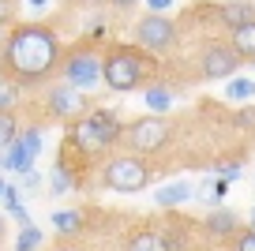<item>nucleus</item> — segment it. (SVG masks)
I'll use <instances>...</instances> for the list:
<instances>
[{"mask_svg":"<svg viewBox=\"0 0 255 251\" xmlns=\"http://www.w3.org/2000/svg\"><path fill=\"white\" fill-rule=\"evenodd\" d=\"M64 64V45L56 26L49 23H19L0 41V71L15 87H41Z\"/></svg>","mask_w":255,"mask_h":251,"instance_id":"f257e3e1","label":"nucleus"},{"mask_svg":"<svg viewBox=\"0 0 255 251\" xmlns=\"http://www.w3.org/2000/svg\"><path fill=\"white\" fill-rule=\"evenodd\" d=\"M154 75V56L143 53L139 45L131 41H117V45L105 49V68L102 79L105 87L117 90V94H128V90H139L146 87V79Z\"/></svg>","mask_w":255,"mask_h":251,"instance_id":"f03ea898","label":"nucleus"},{"mask_svg":"<svg viewBox=\"0 0 255 251\" xmlns=\"http://www.w3.org/2000/svg\"><path fill=\"white\" fill-rule=\"evenodd\" d=\"M124 120L117 117L113 109H90L87 117H79L68 131V142L79 150V157H98L105 150H113L120 139H124Z\"/></svg>","mask_w":255,"mask_h":251,"instance_id":"7ed1b4c3","label":"nucleus"},{"mask_svg":"<svg viewBox=\"0 0 255 251\" xmlns=\"http://www.w3.org/2000/svg\"><path fill=\"white\" fill-rule=\"evenodd\" d=\"M102 184L109 191H117V195H135V191H143L150 184V165H146V157L131 154V150L113 154L102 169Z\"/></svg>","mask_w":255,"mask_h":251,"instance_id":"20e7f679","label":"nucleus"},{"mask_svg":"<svg viewBox=\"0 0 255 251\" xmlns=\"http://www.w3.org/2000/svg\"><path fill=\"white\" fill-rule=\"evenodd\" d=\"M102 68H105L102 49L90 45V41H75V45L64 53L60 75H64V83L72 90H90L98 79H102Z\"/></svg>","mask_w":255,"mask_h":251,"instance_id":"39448f33","label":"nucleus"},{"mask_svg":"<svg viewBox=\"0 0 255 251\" xmlns=\"http://www.w3.org/2000/svg\"><path fill=\"white\" fill-rule=\"evenodd\" d=\"M169 135H173V124H169L165 117H154V113L128 120V127H124L128 150L139 154V157H143V154H158V150L169 142Z\"/></svg>","mask_w":255,"mask_h":251,"instance_id":"423d86ee","label":"nucleus"},{"mask_svg":"<svg viewBox=\"0 0 255 251\" xmlns=\"http://www.w3.org/2000/svg\"><path fill=\"white\" fill-rule=\"evenodd\" d=\"M131 45H139L150 56L169 53V49L176 45V23L169 15H150V11H146L135 23V30H131Z\"/></svg>","mask_w":255,"mask_h":251,"instance_id":"0eeeda50","label":"nucleus"},{"mask_svg":"<svg viewBox=\"0 0 255 251\" xmlns=\"http://www.w3.org/2000/svg\"><path fill=\"white\" fill-rule=\"evenodd\" d=\"M237 68H244V60L237 56V49L229 41H207L199 56V75L203 79H233Z\"/></svg>","mask_w":255,"mask_h":251,"instance_id":"6e6552de","label":"nucleus"},{"mask_svg":"<svg viewBox=\"0 0 255 251\" xmlns=\"http://www.w3.org/2000/svg\"><path fill=\"white\" fill-rule=\"evenodd\" d=\"M45 109H49V117L75 124L79 117H87V113H90V102H87V94H83V90H72L68 83H60V87H53V90L45 94Z\"/></svg>","mask_w":255,"mask_h":251,"instance_id":"1a4fd4ad","label":"nucleus"},{"mask_svg":"<svg viewBox=\"0 0 255 251\" xmlns=\"http://www.w3.org/2000/svg\"><path fill=\"white\" fill-rule=\"evenodd\" d=\"M214 15H218L222 26H229V30L237 34V30H244V26L255 23V4H248V0H229V4H218Z\"/></svg>","mask_w":255,"mask_h":251,"instance_id":"9d476101","label":"nucleus"},{"mask_svg":"<svg viewBox=\"0 0 255 251\" xmlns=\"http://www.w3.org/2000/svg\"><path fill=\"white\" fill-rule=\"evenodd\" d=\"M203 233L207 236H237L240 233V218L229 210V206H218L203 218Z\"/></svg>","mask_w":255,"mask_h":251,"instance_id":"9b49d317","label":"nucleus"},{"mask_svg":"<svg viewBox=\"0 0 255 251\" xmlns=\"http://www.w3.org/2000/svg\"><path fill=\"white\" fill-rule=\"evenodd\" d=\"M124 251H169V244H165V236H161V229L143 225L124 240Z\"/></svg>","mask_w":255,"mask_h":251,"instance_id":"f8f14e48","label":"nucleus"},{"mask_svg":"<svg viewBox=\"0 0 255 251\" xmlns=\"http://www.w3.org/2000/svg\"><path fill=\"white\" fill-rule=\"evenodd\" d=\"M79 184H83L79 169H72L68 161H56L53 165V176H49V191H53V195H68V191H75Z\"/></svg>","mask_w":255,"mask_h":251,"instance_id":"ddd939ff","label":"nucleus"},{"mask_svg":"<svg viewBox=\"0 0 255 251\" xmlns=\"http://www.w3.org/2000/svg\"><path fill=\"white\" fill-rule=\"evenodd\" d=\"M195 195H199V191L191 188V184L176 180V184H165V188L154 191V203H158L161 210H169V206H180V203H188V199H195Z\"/></svg>","mask_w":255,"mask_h":251,"instance_id":"4468645a","label":"nucleus"},{"mask_svg":"<svg viewBox=\"0 0 255 251\" xmlns=\"http://www.w3.org/2000/svg\"><path fill=\"white\" fill-rule=\"evenodd\" d=\"M4 169H11V173H23V176L34 173V154L26 150L23 139H15L8 150H4Z\"/></svg>","mask_w":255,"mask_h":251,"instance_id":"2eb2a0df","label":"nucleus"},{"mask_svg":"<svg viewBox=\"0 0 255 251\" xmlns=\"http://www.w3.org/2000/svg\"><path fill=\"white\" fill-rule=\"evenodd\" d=\"M83 225H87L83 210H56V214H53V229H56L60 236H75V233H83Z\"/></svg>","mask_w":255,"mask_h":251,"instance_id":"dca6fc26","label":"nucleus"},{"mask_svg":"<svg viewBox=\"0 0 255 251\" xmlns=\"http://www.w3.org/2000/svg\"><path fill=\"white\" fill-rule=\"evenodd\" d=\"M143 102H146V109H150L154 117H161V113L173 109V90H169V87H158V83H154V87H146Z\"/></svg>","mask_w":255,"mask_h":251,"instance_id":"f3484780","label":"nucleus"},{"mask_svg":"<svg viewBox=\"0 0 255 251\" xmlns=\"http://www.w3.org/2000/svg\"><path fill=\"white\" fill-rule=\"evenodd\" d=\"M229 45L237 49V56H240L244 64H248V60L255 64V23H252V26H244V30H237V34L229 38Z\"/></svg>","mask_w":255,"mask_h":251,"instance_id":"a211bd4d","label":"nucleus"},{"mask_svg":"<svg viewBox=\"0 0 255 251\" xmlns=\"http://www.w3.org/2000/svg\"><path fill=\"white\" fill-rule=\"evenodd\" d=\"M38 248H45V233H41L38 225L19 229V236L11 240V251H38Z\"/></svg>","mask_w":255,"mask_h":251,"instance_id":"6ab92c4d","label":"nucleus"},{"mask_svg":"<svg viewBox=\"0 0 255 251\" xmlns=\"http://www.w3.org/2000/svg\"><path fill=\"white\" fill-rule=\"evenodd\" d=\"M225 98H233V102H252L255 98V83L252 79H233L229 87H225Z\"/></svg>","mask_w":255,"mask_h":251,"instance_id":"aec40b11","label":"nucleus"},{"mask_svg":"<svg viewBox=\"0 0 255 251\" xmlns=\"http://www.w3.org/2000/svg\"><path fill=\"white\" fill-rule=\"evenodd\" d=\"M19 90L23 87H15L11 79H0V113H11L19 105Z\"/></svg>","mask_w":255,"mask_h":251,"instance_id":"412c9836","label":"nucleus"},{"mask_svg":"<svg viewBox=\"0 0 255 251\" xmlns=\"http://www.w3.org/2000/svg\"><path fill=\"white\" fill-rule=\"evenodd\" d=\"M15 139H19V124H15V117H11V113H0V150H8Z\"/></svg>","mask_w":255,"mask_h":251,"instance_id":"4be33fe9","label":"nucleus"},{"mask_svg":"<svg viewBox=\"0 0 255 251\" xmlns=\"http://www.w3.org/2000/svg\"><path fill=\"white\" fill-rule=\"evenodd\" d=\"M233 251H255V229H240L233 236Z\"/></svg>","mask_w":255,"mask_h":251,"instance_id":"5701e85b","label":"nucleus"},{"mask_svg":"<svg viewBox=\"0 0 255 251\" xmlns=\"http://www.w3.org/2000/svg\"><path fill=\"white\" fill-rule=\"evenodd\" d=\"M19 139H23V142H26V150L38 157V150H41V142H45V135H41V127H30V131H23Z\"/></svg>","mask_w":255,"mask_h":251,"instance_id":"b1692460","label":"nucleus"},{"mask_svg":"<svg viewBox=\"0 0 255 251\" xmlns=\"http://www.w3.org/2000/svg\"><path fill=\"white\" fill-rule=\"evenodd\" d=\"M214 169H218V180H237V176H240V169H244V165H240V161H218L214 165Z\"/></svg>","mask_w":255,"mask_h":251,"instance_id":"393cba45","label":"nucleus"},{"mask_svg":"<svg viewBox=\"0 0 255 251\" xmlns=\"http://www.w3.org/2000/svg\"><path fill=\"white\" fill-rule=\"evenodd\" d=\"M207 188H210V191H207V199H210V203H222V199L229 195V180H210Z\"/></svg>","mask_w":255,"mask_h":251,"instance_id":"a878e982","label":"nucleus"},{"mask_svg":"<svg viewBox=\"0 0 255 251\" xmlns=\"http://www.w3.org/2000/svg\"><path fill=\"white\" fill-rule=\"evenodd\" d=\"M8 214H11V221H15L19 229H30V214H26V206H11Z\"/></svg>","mask_w":255,"mask_h":251,"instance_id":"bb28decb","label":"nucleus"},{"mask_svg":"<svg viewBox=\"0 0 255 251\" xmlns=\"http://www.w3.org/2000/svg\"><path fill=\"white\" fill-rule=\"evenodd\" d=\"M146 8H150V15H165L173 8V0H146Z\"/></svg>","mask_w":255,"mask_h":251,"instance_id":"cd10ccee","label":"nucleus"},{"mask_svg":"<svg viewBox=\"0 0 255 251\" xmlns=\"http://www.w3.org/2000/svg\"><path fill=\"white\" fill-rule=\"evenodd\" d=\"M11 11H15V8H11V0H0V26L11 23Z\"/></svg>","mask_w":255,"mask_h":251,"instance_id":"c85d7f7f","label":"nucleus"},{"mask_svg":"<svg viewBox=\"0 0 255 251\" xmlns=\"http://www.w3.org/2000/svg\"><path fill=\"white\" fill-rule=\"evenodd\" d=\"M109 4H113V8H117V11H128V8H135L139 0H109Z\"/></svg>","mask_w":255,"mask_h":251,"instance_id":"c756f323","label":"nucleus"},{"mask_svg":"<svg viewBox=\"0 0 255 251\" xmlns=\"http://www.w3.org/2000/svg\"><path fill=\"white\" fill-rule=\"evenodd\" d=\"M237 124H255V109H244V113L237 117Z\"/></svg>","mask_w":255,"mask_h":251,"instance_id":"7c9ffc66","label":"nucleus"},{"mask_svg":"<svg viewBox=\"0 0 255 251\" xmlns=\"http://www.w3.org/2000/svg\"><path fill=\"white\" fill-rule=\"evenodd\" d=\"M38 184H41V180H38V173H30V176H26V191H41Z\"/></svg>","mask_w":255,"mask_h":251,"instance_id":"2f4dec72","label":"nucleus"},{"mask_svg":"<svg viewBox=\"0 0 255 251\" xmlns=\"http://www.w3.org/2000/svg\"><path fill=\"white\" fill-rule=\"evenodd\" d=\"M53 251H83V248H75V244H68V240H64V244H56Z\"/></svg>","mask_w":255,"mask_h":251,"instance_id":"473e14b6","label":"nucleus"},{"mask_svg":"<svg viewBox=\"0 0 255 251\" xmlns=\"http://www.w3.org/2000/svg\"><path fill=\"white\" fill-rule=\"evenodd\" d=\"M4 191H8V176L0 173V199H4Z\"/></svg>","mask_w":255,"mask_h":251,"instance_id":"72a5a7b5","label":"nucleus"},{"mask_svg":"<svg viewBox=\"0 0 255 251\" xmlns=\"http://www.w3.org/2000/svg\"><path fill=\"white\" fill-rule=\"evenodd\" d=\"M26 4H30V8H45L49 0H26Z\"/></svg>","mask_w":255,"mask_h":251,"instance_id":"f704fd0d","label":"nucleus"},{"mask_svg":"<svg viewBox=\"0 0 255 251\" xmlns=\"http://www.w3.org/2000/svg\"><path fill=\"white\" fill-rule=\"evenodd\" d=\"M87 4H90V8H98V4H102V0H87Z\"/></svg>","mask_w":255,"mask_h":251,"instance_id":"c9c22d12","label":"nucleus"},{"mask_svg":"<svg viewBox=\"0 0 255 251\" xmlns=\"http://www.w3.org/2000/svg\"><path fill=\"white\" fill-rule=\"evenodd\" d=\"M0 236H4V214H0Z\"/></svg>","mask_w":255,"mask_h":251,"instance_id":"e433bc0d","label":"nucleus"},{"mask_svg":"<svg viewBox=\"0 0 255 251\" xmlns=\"http://www.w3.org/2000/svg\"><path fill=\"white\" fill-rule=\"evenodd\" d=\"M252 229H255V206H252Z\"/></svg>","mask_w":255,"mask_h":251,"instance_id":"4c0bfd02","label":"nucleus"}]
</instances>
